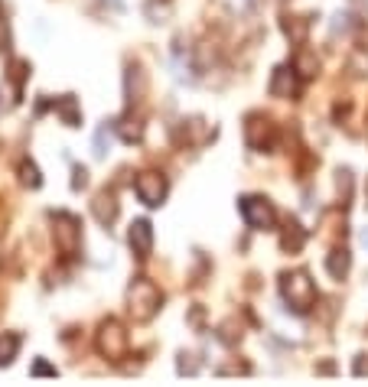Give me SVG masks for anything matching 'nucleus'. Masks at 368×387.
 <instances>
[{
  "label": "nucleus",
  "mask_w": 368,
  "mask_h": 387,
  "mask_svg": "<svg viewBox=\"0 0 368 387\" xmlns=\"http://www.w3.org/2000/svg\"><path fill=\"white\" fill-rule=\"evenodd\" d=\"M281 296L283 303L290 306L293 312H309L313 306H317V283H313V277H309L307 270H287L281 277Z\"/></svg>",
  "instance_id": "obj_1"
},
{
  "label": "nucleus",
  "mask_w": 368,
  "mask_h": 387,
  "mask_svg": "<svg viewBox=\"0 0 368 387\" xmlns=\"http://www.w3.org/2000/svg\"><path fill=\"white\" fill-rule=\"evenodd\" d=\"M163 306V293L157 290L154 280H147V277H137V280H130L128 286V309L130 316L137 322H150L160 312Z\"/></svg>",
  "instance_id": "obj_2"
},
{
  "label": "nucleus",
  "mask_w": 368,
  "mask_h": 387,
  "mask_svg": "<svg viewBox=\"0 0 368 387\" xmlns=\"http://www.w3.org/2000/svg\"><path fill=\"white\" fill-rule=\"evenodd\" d=\"M52 241L62 257H75L82 251V221L72 211H56L52 215Z\"/></svg>",
  "instance_id": "obj_3"
},
{
  "label": "nucleus",
  "mask_w": 368,
  "mask_h": 387,
  "mask_svg": "<svg viewBox=\"0 0 368 387\" xmlns=\"http://www.w3.org/2000/svg\"><path fill=\"white\" fill-rule=\"evenodd\" d=\"M94 348H98L102 358H108V362H121L130 348L128 328L121 326L118 319H104L102 326H98V336H94Z\"/></svg>",
  "instance_id": "obj_4"
},
{
  "label": "nucleus",
  "mask_w": 368,
  "mask_h": 387,
  "mask_svg": "<svg viewBox=\"0 0 368 387\" xmlns=\"http://www.w3.org/2000/svg\"><path fill=\"white\" fill-rule=\"evenodd\" d=\"M245 143L257 153H271L277 143L274 121L267 118V114H261V111H251L248 118H245Z\"/></svg>",
  "instance_id": "obj_5"
},
{
  "label": "nucleus",
  "mask_w": 368,
  "mask_h": 387,
  "mask_svg": "<svg viewBox=\"0 0 368 387\" xmlns=\"http://www.w3.org/2000/svg\"><path fill=\"white\" fill-rule=\"evenodd\" d=\"M241 219L254 231H271L277 225V209L267 202L264 195H245L241 199Z\"/></svg>",
  "instance_id": "obj_6"
},
{
  "label": "nucleus",
  "mask_w": 368,
  "mask_h": 387,
  "mask_svg": "<svg viewBox=\"0 0 368 387\" xmlns=\"http://www.w3.org/2000/svg\"><path fill=\"white\" fill-rule=\"evenodd\" d=\"M134 189H137V199L144 205H150V209H157V205H163V199H166V176L163 173H157V169H144L137 176V183H134Z\"/></svg>",
  "instance_id": "obj_7"
},
{
  "label": "nucleus",
  "mask_w": 368,
  "mask_h": 387,
  "mask_svg": "<svg viewBox=\"0 0 368 387\" xmlns=\"http://www.w3.org/2000/svg\"><path fill=\"white\" fill-rule=\"evenodd\" d=\"M267 92L274 94V98H281V102H287V98H297L300 94V75L293 66H277L274 75H271V85H267Z\"/></svg>",
  "instance_id": "obj_8"
},
{
  "label": "nucleus",
  "mask_w": 368,
  "mask_h": 387,
  "mask_svg": "<svg viewBox=\"0 0 368 387\" xmlns=\"http://www.w3.org/2000/svg\"><path fill=\"white\" fill-rule=\"evenodd\" d=\"M128 245H130V251L137 254L140 261H147L150 251H154V225H150L147 219H137L134 225H130V231H128Z\"/></svg>",
  "instance_id": "obj_9"
},
{
  "label": "nucleus",
  "mask_w": 368,
  "mask_h": 387,
  "mask_svg": "<svg viewBox=\"0 0 368 387\" xmlns=\"http://www.w3.org/2000/svg\"><path fill=\"white\" fill-rule=\"evenodd\" d=\"M92 215L102 228H111L114 221H118V215H121V205H118V199H114V192L102 189V192L94 195L92 199Z\"/></svg>",
  "instance_id": "obj_10"
},
{
  "label": "nucleus",
  "mask_w": 368,
  "mask_h": 387,
  "mask_svg": "<svg viewBox=\"0 0 368 387\" xmlns=\"http://www.w3.org/2000/svg\"><path fill=\"white\" fill-rule=\"evenodd\" d=\"M281 30L293 46H303L309 39V30H313V17H307V13H283Z\"/></svg>",
  "instance_id": "obj_11"
},
{
  "label": "nucleus",
  "mask_w": 368,
  "mask_h": 387,
  "mask_svg": "<svg viewBox=\"0 0 368 387\" xmlns=\"http://www.w3.org/2000/svg\"><path fill=\"white\" fill-rule=\"evenodd\" d=\"M124 94H128L130 104H140L147 94V72L137 66V62H130L128 72H124Z\"/></svg>",
  "instance_id": "obj_12"
},
{
  "label": "nucleus",
  "mask_w": 368,
  "mask_h": 387,
  "mask_svg": "<svg viewBox=\"0 0 368 387\" xmlns=\"http://www.w3.org/2000/svg\"><path fill=\"white\" fill-rule=\"evenodd\" d=\"M352 270V254L345 247H333V251L326 254V274L333 280H345Z\"/></svg>",
  "instance_id": "obj_13"
},
{
  "label": "nucleus",
  "mask_w": 368,
  "mask_h": 387,
  "mask_svg": "<svg viewBox=\"0 0 368 387\" xmlns=\"http://www.w3.org/2000/svg\"><path fill=\"white\" fill-rule=\"evenodd\" d=\"M303 245H307V231H303V225H300L297 219H290L287 221V228L281 231V247L287 254H297Z\"/></svg>",
  "instance_id": "obj_14"
},
{
  "label": "nucleus",
  "mask_w": 368,
  "mask_h": 387,
  "mask_svg": "<svg viewBox=\"0 0 368 387\" xmlns=\"http://www.w3.org/2000/svg\"><path fill=\"white\" fill-rule=\"evenodd\" d=\"M290 66L297 68V75H300V78H313V75H317V72H319V59H317V52L303 49V46H300V49L293 52Z\"/></svg>",
  "instance_id": "obj_15"
},
{
  "label": "nucleus",
  "mask_w": 368,
  "mask_h": 387,
  "mask_svg": "<svg viewBox=\"0 0 368 387\" xmlns=\"http://www.w3.org/2000/svg\"><path fill=\"white\" fill-rule=\"evenodd\" d=\"M209 137H212V127H209L202 118H189V121H183V140H186V143L199 147V143H206Z\"/></svg>",
  "instance_id": "obj_16"
},
{
  "label": "nucleus",
  "mask_w": 368,
  "mask_h": 387,
  "mask_svg": "<svg viewBox=\"0 0 368 387\" xmlns=\"http://www.w3.org/2000/svg\"><path fill=\"white\" fill-rule=\"evenodd\" d=\"M56 114L62 118V124H66V127H78V124H82V111H78V102L72 98V94H62L59 102H56Z\"/></svg>",
  "instance_id": "obj_17"
},
{
  "label": "nucleus",
  "mask_w": 368,
  "mask_h": 387,
  "mask_svg": "<svg viewBox=\"0 0 368 387\" xmlns=\"http://www.w3.org/2000/svg\"><path fill=\"white\" fill-rule=\"evenodd\" d=\"M118 134L124 143H137L140 137H144V127H140V118H130V114H124V118L118 121Z\"/></svg>",
  "instance_id": "obj_18"
},
{
  "label": "nucleus",
  "mask_w": 368,
  "mask_h": 387,
  "mask_svg": "<svg viewBox=\"0 0 368 387\" xmlns=\"http://www.w3.org/2000/svg\"><path fill=\"white\" fill-rule=\"evenodd\" d=\"M17 352H20V336L17 332H4L0 336V368H7L17 358Z\"/></svg>",
  "instance_id": "obj_19"
},
{
  "label": "nucleus",
  "mask_w": 368,
  "mask_h": 387,
  "mask_svg": "<svg viewBox=\"0 0 368 387\" xmlns=\"http://www.w3.org/2000/svg\"><path fill=\"white\" fill-rule=\"evenodd\" d=\"M345 68H349L355 78H365L368 75V49H365V46H355V49L349 52V62H345Z\"/></svg>",
  "instance_id": "obj_20"
},
{
  "label": "nucleus",
  "mask_w": 368,
  "mask_h": 387,
  "mask_svg": "<svg viewBox=\"0 0 368 387\" xmlns=\"http://www.w3.org/2000/svg\"><path fill=\"white\" fill-rule=\"evenodd\" d=\"M108 150H111V127L102 124L98 130H94V156H98V160H104V156H108Z\"/></svg>",
  "instance_id": "obj_21"
},
{
  "label": "nucleus",
  "mask_w": 368,
  "mask_h": 387,
  "mask_svg": "<svg viewBox=\"0 0 368 387\" xmlns=\"http://www.w3.org/2000/svg\"><path fill=\"white\" fill-rule=\"evenodd\" d=\"M20 179H23V185H30V189H39V185H43L39 169H36V163H30V160L20 163Z\"/></svg>",
  "instance_id": "obj_22"
},
{
  "label": "nucleus",
  "mask_w": 368,
  "mask_h": 387,
  "mask_svg": "<svg viewBox=\"0 0 368 387\" xmlns=\"http://www.w3.org/2000/svg\"><path fill=\"white\" fill-rule=\"evenodd\" d=\"M336 192H339L343 202L352 199V169H339V173H336Z\"/></svg>",
  "instance_id": "obj_23"
},
{
  "label": "nucleus",
  "mask_w": 368,
  "mask_h": 387,
  "mask_svg": "<svg viewBox=\"0 0 368 387\" xmlns=\"http://www.w3.org/2000/svg\"><path fill=\"white\" fill-rule=\"evenodd\" d=\"M176 371H180V374H189V378H192V374H199L196 355H192V352H180V362H176Z\"/></svg>",
  "instance_id": "obj_24"
},
{
  "label": "nucleus",
  "mask_w": 368,
  "mask_h": 387,
  "mask_svg": "<svg viewBox=\"0 0 368 387\" xmlns=\"http://www.w3.org/2000/svg\"><path fill=\"white\" fill-rule=\"evenodd\" d=\"M10 72H13V75H10V78H13V88H17V94H23V78L30 75V66L17 59V62H13V66H10Z\"/></svg>",
  "instance_id": "obj_25"
},
{
  "label": "nucleus",
  "mask_w": 368,
  "mask_h": 387,
  "mask_svg": "<svg viewBox=\"0 0 368 387\" xmlns=\"http://www.w3.org/2000/svg\"><path fill=\"white\" fill-rule=\"evenodd\" d=\"M349 13H336V17H333V33H339V30H343V33H349V30H352V23H349Z\"/></svg>",
  "instance_id": "obj_26"
},
{
  "label": "nucleus",
  "mask_w": 368,
  "mask_h": 387,
  "mask_svg": "<svg viewBox=\"0 0 368 387\" xmlns=\"http://www.w3.org/2000/svg\"><path fill=\"white\" fill-rule=\"evenodd\" d=\"M72 176H75V179H72V189H85V183H88V173H85V169L75 166V169H72Z\"/></svg>",
  "instance_id": "obj_27"
},
{
  "label": "nucleus",
  "mask_w": 368,
  "mask_h": 387,
  "mask_svg": "<svg viewBox=\"0 0 368 387\" xmlns=\"http://www.w3.org/2000/svg\"><path fill=\"white\" fill-rule=\"evenodd\" d=\"M33 374H36V378H39V374H56V368H52V364H46V362H36L33 364Z\"/></svg>",
  "instance_id": "obj_28"
},
{
  "label": "nucleus",
  "mask_w": 368,
  "mask_h": 387,
  "mask_svg": "<svg viewBox=\"0 0 368 387\" xmlns=\"http://www.w3.org/2000/svg\"><path fill=\"white\" fill-rule=\"evenodd\" d=\"M359 245L368 247V228H362V231H359Z\"/></svg>",
  "instance_id": "obj_29"
},
{
  "label": "nucleus",
  "mask_w": 368,
  "mask_h": 387,
  "mask_svg": "<svg viewBox=\"0 0 368 387\" xmlns=\"http://www.w3.org/2000/svg\"><path fill=\"white\" fill-rule=\"evenodd\" d=\"M111 7H114V10H121V7H124V0H111Z\"/></svg>",
  "instance_id": "obj_30"
},
{
  "label": "nucleus",
  "mask_w": 368,
  "mask_h": 387,
  "mask_svg": "<svg viewBox=\"0 0 368 387\" xmlns=\"http://www.w3.org/2000/svg\"><path fill=\"white\" fill-rule=\"evenodd\" d=\"M352 4H362V0H352Z\"/></svg>",
  "instance_id": "obj_31"
}]
</instances>
